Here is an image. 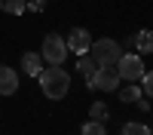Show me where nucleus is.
Listing matches in <instances>:
<instances>
[{"label":"nucleus","instance_id":"nucleus-1","mask_svg":"<svg viewBox=\"0 0 153 135\" xmlns=\"http://www.w3.org/2000/svg\"><path fill=\"white\" fill-rule=\"evenodd\" d=\"M37 80H40V89L46 98H52V101H58V98H65L71 92V74L61 68V65H49L43 68L40 74H37Z\"/></svg>","mask_w":153,"mask_h":135},{"label":"nucleus","instance_id":"nucleus-10","mask_svg":"<svg viewBox=\"0 0 153 135\" xmlns=\"http://www.w3.org/2000/svg\"><path fill=\"white\" fill-rule=\"evenodd\" d=\"M120 101H126V104H132V101H141V86H135V83L123 86V89H120Z\"/></svg>","mask_w":153,"mask_h":135},{"label":"nucleus","instance_id":"nucleus-4","mask_svg":"<svg viewBox=\"0 0 153 135\" xmlns=\"http://www.w3.org/2000/svg\"><path fill=\"white\" fill-rule=\"evenodd\" d=\"M117 74H120V80L138 83V80L144 77V61H141V55H135V52H123L120 61H117Z\"/></svg>","mask_w":153,"mask_h":135},{"label":"nucleus","instance_id":"nucleus-11","mask_svg":"<svg viewBox=\"0 0 153 135\" xmlns=\"http://www.w3.org/2000/svg\"><path fill=\"white\" fill-rule=\"evenodd\" d=\"M76 68H80V74H86V77H92V74L98 71V61L89 55V52H83L80 55V61H76Z\"/></svg>","mask_w":153,"mask_h":135},{"label":"nucleus","instance_id":"nucleus-2","mask_svg":"<svg viewBox=\"0 0 153 135\" xmlns=\"http://www.w3.org/2000/svg\"><path fill=\"white\" fill-rule=\"evenodd\" d=\"M89 55H92L98 61V68H117V61L123 55V49L117 40H110V37H101V40H95L92 46H89Z\"/></svg>","mask_w":153,"mask_h":135},{"label":"nucleus","instance_id":"nucleus-8","mask_svg":"<svg viewBox=\"0 0 153 135\" xmlns=\"http://www.w3.org/2000/svg\"><path fill=\"white\" fill-rule=\"evenodd\" d=\"M22 71L28 74V77H37V74L43 71V55L40 52H25L22 55Z\"/></svg>","mask_w":153,"mask_h":135},{"label":"nucleus","instance_id":"nucleus-16","mask_svg":"<svg viewBox=\"0 0 153 135\" xmlns=\"http://www.w3.org/2000/svg\"><path fill=\"white\" fill-rule=\"evenodd\" d=\"M141 83H144V92L153 98V71H144V77H141Z\"/></svg>","mask_w":153,"mask_h":135},{"label":"nucleus","instance_id":"nucleus-15","mask_svg":"<svg viewBox=\"0 0 153 135\" xmlns=\"http://www.w3.org/2000/svg\"><path fill=\"white\" fill-rule=\"evenodd\" d=\"M80 135H107V132H104V123H95V120H89L86 126L80 129Z\"/></svg>","mask_w":153,"mask_h":135},{"label":"nucleus","instance_id":"nucleus-17","mask_svg":"<svg viewBox=\"0 0 153 135\" xmlns=\"http://www.w3.org/2000/svg\"><path fill=\"white\" fill-rule=\"evenodd\" d=\"M43 6H46V0H31L28 3V9H34V12H43Z\"/></svg>","mask_w":153,"mask_h":135},{"label":"nucleus","instance_id":"nucleus-6","mask_svg":"<svg viewBox=\"0 0 153 135\" xmlns=\"http://www.w3.org/2000/svg\"><path fill=\"white\" fill-rule=\"evenodd\" d=\"M68 49L71 52H76V55H83V52H89V46H92V34H89L86 28H74L71 34H68Z\"/></svg>","mask_w":153,"mask_h":135},{"label":"nucleus","instance_id":"nucleus-7","mask_svg":"<svg viewBox=\"0 0 153 135\" xmlns=\"http://www.w3.org/2000/svg\"><path fill=\"white\" fill-rule=\"evenodd\" d=\"M16 89H19V74L0 65V95H16Z\"/></svg>","mask_w":153,"mask_h":135},{"label":"nucleus","instance_id":"nucleus-12","mask_svg":"<svg viewBox=\"0 0 153 135\" xmlns=\"http://www.w3.org/2000/svg\"><path fill=\"white\" fill-rule=\"evenodd\" d=\"M107 117H110V110H107L104 101H95L92 107H89V120H95V123H107Z\"/></svg>","mask_w":153,"mask_h":135},{"label":"nucleus","instance_id":"nucleus-13","mask_svg":"<svg viewBox=\"0 0 153 135\" xmlns=\"http://www.w3.org/2000/svg\"><path fill=\"white\" fill-rule=\"evenodd\" d=\"M0 9L9 12V16H19V12L28 9V3H25V0H0Z\"/></svg>","mask_w":153,"mask_h":135},{"label":"nucleus","instance_id":"nucleus-14","mask_svg":"<svg viewBox=\"0 0 153 135\" xmlns=\"http://www.w3.org/2000/svg\"><path fill=\"white\" fill-rule=\"evenodd\" d=\"M123 135H153V132H150V126H144V123H126Z\"/></svg>","mask_w":153,"mask_h":135},{"label":"nucleus","instance_id":"nucleus-3","mask_svg":"<svg viewBox=\"0 0 153 135\" xmlns=\"http://www.w3.org/2000/svg\"><path fill=\"white\" fill-rule=\"evenodd\" d=\"M43 61L46 65H61V61L68 58V43L61 34H46L43 37Z\"/></svg>","mask_w":153,"mask_h":135},{"label":"nucleus","instance_id":"nucleus-5","mask_svg":"<svg viewBox=\"0 0 153 135\" xmlns=\"http://www.w3.org/2000/svg\"><path fill=\"white\" fill-rule=\"evenodd\" d=\"M117 83H120L117 68H98L92 77H86V86L98 89V92H117Z\"/></svg>","mask_w":153,"mask_h":135},{"label":"nucleus","instance_id":"nucleus-9","mask_svg":"<svg viewBox=\"0 0 153 135\" xmlns=\"http://www.w3.org/2000/svg\"><path fill=\"white\" fill-rule=\"evenodd\" d=\"M135 46H138V55H150L153 52V31H141L135 37Z\"/></svg>","mask_w":153,"mask_h":135}]
</instances>
